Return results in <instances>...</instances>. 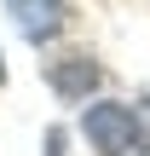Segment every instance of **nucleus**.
Masks as SVG:
<instances>
[{"label":"nucleus","instance_id":"1","mask_svg":"<svg viewBox=\"0 0 150 156\" xmlns=\"http://www.w3.org/2000/svg\"><path fill=\"white\" fill-rule=\"evenodd\" d=\"M81 127H87V139H92V151H98V156H127L133 145H139V110L110 104V98L87 104Z\"/></svg>","mask_w":150,"mask_h":156},{"label":"nucleus","instance_id":"2","mask_svg":"<svg viewBox=\"0 0 150 156\" xmlns=\"http://www.w3.org/2000/svg\"><path fill=\"white\" fill-rule=\"evenodd\" d=\"M6 12L17 17V29H23L35 46L64 29V0H6Z\"/></svg>","mask_w":150,"mask_h":156},{"label":"nucleus","instance_id":"3","mask_svg":"<svg viewBox=\"0 0 150 156\" xmlns=\"http://www.w3.org/2000/svg\"><path fill=\"white\" fill-rule=\"evenodd\" d=\"M46 81H52V93H64V98H87V93L98 87V64H92V58H64V64L46 69Z\"/></svg>","mask_w":150,"mask_h":156},{"label":"nucleus","instance_id":"4","mask_svg":"<svg viewBox=\"0 0 150 156\" xmlns=\"http://www.w3.org/2000/svg\"><path fill=\"white\" fill-rule=\"evenodd\" d=\"M46 156H64V133H58V127L46 133Z\"/></svg>","mask_w":150,"mask_h":156}]
</instances>
